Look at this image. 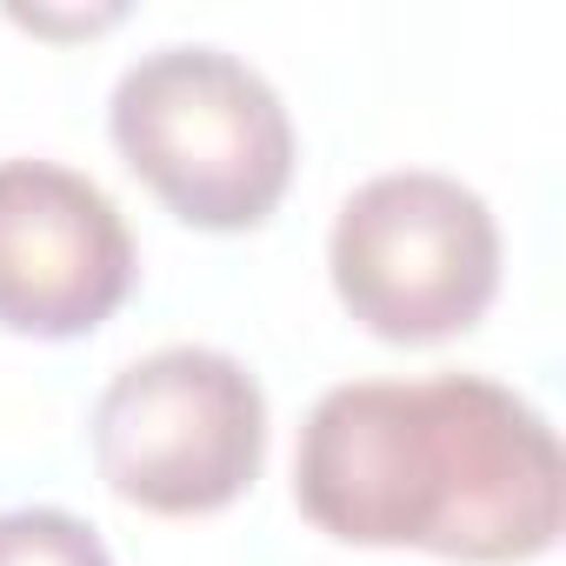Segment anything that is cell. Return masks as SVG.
I'll list each match as a JSON object with an SVG mask.
<instances>
[{
  "mask_svg": "<svg viewBox=\"0 0 566 566\" xmlns=\"http://www.w3.org/2000/svg\"><path fill=\"white\" fill-rule=\"evenodd\" d=\"M87 440L114 500L160 520H200L260 480L266 394L220 347H160L107 380Z\"/></svg>",
  "mask_w": 566,
  "mask_h": 566,
  "instance_id": "277c9868",
  "label": "cell"
},
{
  "mask_svg": "<svg viewBox=\"0 0 566 566\" xmlns=\"http://www.w3.org/2000/svg\"><path fill=\"white\" fill-rule=\"evenodd\" d=\"M327 273L374 340L440 347L473 334L500 294V220L467 180L394 167L340 200Z\"/></svg>",
  "mask_w": 566,
  "mask_h": 566,
  "instance_id": "3957f363",
  "label": "cell"
},
{
  "mask_svg": "<svg viewBox=\"0 0 566 566\" xmlns=\"http://www.w3.org/2000/svg\"><path fill=\"white\" fill-rule=\"evenodd\" d=\"M294 506L340 546L520 566L566 526V460L546 413L486 374L347 380L301 427Z\"/></svg>",
  "mask_w": 566,
  "mask_h": 566,
  "instance_id": "6da1fadb",
  "label": "cell"
},
{
  "mask_svg": "<svg viewBox=\"0 0 566 566\" xmlns=\"http://www.w3.org/2000/svg\"><path fill=\"white\" fill-rule=\"evenodd\" d=\"M0 566H114V553L81 513L14 506L0 513Z\"/></svg>",
  "mask_w": 566,
  "mask_h": 566,
  "instance_id": "8992f818",
  "label": "cell"
},
{
  "mask_svg": "<svg viewBox=\"0 0 566 566\" xmlns=\"http://www.w3.org/2000/svg\"><path fill=\"white\" fill-rule=\"evenodd\" d=\"M134 233L114 193L61 160H0V334L81 340L134 294Z\"/></svg>",
  "mask_w": 566,
  "mask_h": 566,
  "instance_id": "5b68a950",
  "label": "cell"
},
{
  "mask_svg": "<svg viewBox=\"0 0 566 566\" xmlns=\"http://www.w3.org/2000/svg\"><path fill=\"white\" fill-rule=\"evenodd\" d=\"M120 160L200 233H253L294 187V120L260 67L227 48L140 54L107 107Z\"/></svg>",
  "mask_w": 566,
  "mask_h": 566,
  "instance_id": "7a4b0ae2",
  "label": "cell"
}]
</instances>
